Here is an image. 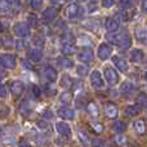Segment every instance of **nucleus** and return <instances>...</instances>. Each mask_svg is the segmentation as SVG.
Instances as JSON below:
<instances>
[{"label": "nucleus", "mask_w": 147, "mask_h": 147, "mask_svg": "<svg viewBox=\"0 0 147 147\" xmlns=\"http://www.w3.org/2000/svg\"><path fill=\"white\" fill-rule=\"evenodd\" d=\"M61 51H62V53H63V56H72L76 52V49L72 44H62Z\"/></svg>", "instance_id": "obj_26"}, {"label": "nucleus", "mask_w": 147, "mask_h": 147, "mask_svg": "<svg viewBox=\"0 0 147 147\" xmlns=\"http://www.w3.org/2000/svg\"><path fill=\"white\" fill-rule=\"evenodd\" d=\"M93 128L96 129V132H97V133L103 132V125H101V124H93Z\"/></svg>", "instance_id": "obj_47"}, {"label": "nucleus", "mask_w": 147, "mask_h": 147, "mask_svg": "<svg viewBox=\"0 0 147 147\" xmlns=\"http://www.w3.org/2000/svg\"><path fill=\"white\" fill-rule=\"evenodd\" d=\"M57 16H58V12H57L56 8L49 7V8H47L43 12V14H41V21H43L44 23H47V25H49V23H52L56 20Z\"/></svg>", "instance_id": "obj_3"}, {"label": "nucleus", "mask_w": 147, "mask_h": 147, "mask_svg": "<svg viewBox=\"0 0 147 147\" xmlns=\"http://www.w3.org/2000/svg\"><path fill=\"white\" fill-rule=\"evenodd\" d=\"M72 79L70 78L67 74H65V75H62V79H61V86L62 88H65V89H69V88H71V85H72Z\"/></svg>", "instance_id": "obj_29"}, {"label": "nucleus", "mask_w": 147, "mask_h": 147, "mask_svg": "<svg viewBox=\"0 0 147 147\" xmlns=\"http://www.w3.org/2000/svg\"><path fill=\"white\" fill-rule=\"evenodd\" d=\"M45 93L48 94V96H54V94L57 93V90L54 88H49V86H45Z\"/></svg>", "instance_id": "obj_45"}, {"label": "nucleus", "mask_w": 147, "mask_h": 147, "mask_svg": "<svg viewBox=\"0 0 147 147\" xmlns=\"http://www.w3.org/2000/svg\"><path fill=\"white\" fill-rule=\"evenodd\" d=\"M86 110H88V112H89V114H90L93 117H98L99 110H98V106H97L96 102H89V103L86 105Z\"/></svg>", "instance_id": "obj_22"}, {"label": "nucleus", "mask_w": 147, "mask_h": 147, "mask_svg": "<svg viewBox=\"0 0 147 147\" xmlns=\"http://www.w3.org/2000/svg\"><path fill=\"white\" fill-rule=\"evenodd\" d=\"M136 34V38H137V40L140 41L141 44H147V28L143 27V26H140V27L136 28L134 31Z\"/></svg>", "instance_id": "obj_15"}, {"label": "nucleus", "mask_w": 147, "mask_h": 147, "mask_svg": "<svg viewBox=\"0 0 147 147\" xmlns=\"http://www.w3.org/2000/svg\"><path fill=\"white\" fill-rule=\"evenodd\" d=\"M136 90V86L130 83H123L121 86H120V92L124 94H129V93H133Z\"/></svg>", "instance_id": "obj_27"}, {"label": "nucleus", "mask_w": 147, "mask_h": 147, "mask_svg": "<svg viewBox=\"0 0 147 147\" xmlns=\"http://www.w3.org/2000/svg\"><path fill=\"white\" fill-rule=\"evenodd\" d=\"M125 112H127L129 116H137V115L141 112V106H136V105L128 106L127 110H125Z\"/></svg>", "instance_id": "obj_32"}, {"label": "nucleus", "mask_w": 147, "mask_h": 147, "mask_svg": "<svg viewBox=\"0 0 147 147\" xmlns=\"http://www.w3.org/2000/svg\"><path fill=\"white\" fill-rule=\"evenodd\" d=\"M61 41H62V44H72L74 45V43H75V36H74V34L71 31H66L65 34H62Z\"/></svg>", "instance_id": "obj_20"}, {"label": "nucleus", "mask_w": 147, "mask_h": 147, "mask_svg": "<svg viewBox=\"0 0 147 147\" xmlns=\"http://www.w3.org/2000/svg\"><path fill=\"white\" fill-rule=\"evenodd\" d=\"M1 66L8 70L16 69V66H17V58H16L14 54H12V53L1 54Z\"/></svg>", "instance_id": "obj_1"}, {"label": "nucleus", "mask_w": 147, "mask_h": 147, "mask_svg": "<svg viewBox=\"0 0 147 147\" xmlns=\"http://www.w3.org/2000/svg\"><path fill=\"white\" fill-rule=\"evenodd\" d=\"M0 97H1L3 99L7 97V86H5V84H1V89H0Z\"/></svg>", "instance_id": "obj_43"}, {"label": "nucleus", "mask_w": 147, "mask_h": 147, "mask_svg": "<svg viewBox=\"0 0 147 147\" xmlns=\"http://www.w3.org/2000/svg\"><path fill=\"white\" fill-rule=\"evenodd\" d=\"M145 58V53H143L142 49H133L130 52V61L134 62V63H140L143 61Z\"/></svg>", "instance_id": "obj_17"}, {"label": "nucleus", "mask_w": 147, "mask_h": 147, "mask_svg": "<svg viewBox=\"0 0 147 147\" xmlns=\"http://www.w3.org/2000/svg\"><path fill=\"white\" fill-rule=\"evenodd\" d=\"M20 111H21V114H23V115H28L31 112V109L28 107V102L27 101H25V102H22V103H21Z\"/></svg>", "instance_id": "obj_35"}, {"label": "nucleus", "mask_w": 147, "mask_h": 147, "mask_svg": "<svg viewBox=\"0 0 147 147\" xmlns=\"http://www.w3.org/2000/svg\"><path fill=\"white\" fill-rule=\"evenodd\" d=\"M142 10L147 13V0H142Z\"/></svg>", "instance_id": "obj_51"}, {"label": "nucleus", "mask_w": 147, "mask_h": 147, "mask_svg": "<svg viewBox=\"0 0 147 147\" xmlns=\"http://www.w3.org/2000/svg\"><path fill=\"white\" fill-rule=\"evenodd\" d=\"M76 72H78V75L79 76H81V78H84V76H86L89 74V70H88V67L86 66H78L76 67Z\"/></svg>", "instance_id": "obj_36"}, {"label": "nucleus", "mask_w": 147, "mask_h": 147, "mask_svg": "<svg viewBox=\"0 0 147 147\" xmlns=\"http://www.w3.org/2000/svg\"><path fill=\"white\" fill-rule=\"evenodd\" d=\"M105 27H106V30L109 31V32H115V31L119 30V21L112 17L106 18V21H105Z\"/></svg>", "instance_id": "obj_14"}, {"label": "nucleus", "mask_w": 147, "mask_h": 147, "mask_svg": "<svg viewBox=\"0 0 147 147\" xmlns=\"http://www.w3.org/2000/svg\"><path fill=\"white\" fill-rule=\"evenodd\" d=\"M134 129L137 130L140 134H143V133H146V130H147V125L143 120H136L134 121Z\"/></svg>", "instance_id": "obj_24"}, {"label": "nucleus", "mask_w": 147, "mask_h": 147, "mask_svg": "<svg viewBox=\"0 0 147 147\" xmlns=\"http://www.w3.org/2000/svg\"><path fill=\"white\" fill-rule=\"evenodd\" d=\"M30 28L31 27L28 26V23L17 22L13 26V32H14V35H17L18 38H25V36L30 35Z\"/></svg>", "instance_id": "obj_2"}, {"label": "nucleus", "mask_w": 147, "mask_h": 147, "mask_svg": "<svg viewBox=\"0 0 147 147\" xmlns=\"http://www.w3.org/2000/svg\"><path fill=\"white\" fill-rule=\"evenodd\" d=\"M137 103L138 106H141V109H147V93L141 92L137 97Z\"/></svg>", "instance_id": "obj_25"}, {"label": "nucleus", "mask_w": 147, "mask_h": 147, "mask_svg": "<svg viewBox=\"0 0 147 147\" xmlns=\"http://www.w3.org/2000/svg\"><path fill=\"white\" fill-rule=\"evenodd\" d=\"M51 3H53L54 5H59L63 3V0H51Z\"/></svg>", "instance_id": "obj_52"}, {"label": "nucleus", "mask_w": 147, "mask_h": 147, "mask_svg": "<svg viewBox=\"0 0 147 147\" xmlns=\"http://www.w3.org/2000/svg\"><path fill=\"white\" fill-rule=\"evenodd\" d=\"M61 102L63 105H71L72 102V93L71 92H63V93L61 94Z\"/></svg>", "instance_id": "obj_33"}, {"label": "nucleus", "mask_w": 147, "mask_h": 147, "mask_svg": "<svg viewBox=\"0 0 147 147\" xmlns=\"http://www.w3.org/2000/svg\"><path fill=\"white\" fill-rule=\"evenodd\" d=\"M10 92H12V94L14 97H20L25 92V84L21 80H14L10 84Z\"/></svg>", "instance_id": "obj_10"}, {"label": "nucleus", "mask_w": 147, "mask_h": 147, "mask_svg": "<svg viewBox=\"0 0 147 147\" xmlns=\"http://www.w3.org/2000/svg\"><path fill=\"white\" fill-rule=\"evenodd\" d=\"M27 58L32 62H40L43 58V51L39 48H32L27 52Z\"/></svg>", "instance_id": "obj_13"}, {"label": "nucleus", "mask_w": 147, "mask_h": 147, "mask_svg": "<svg viewBox=\"0 0 147 147\" xmlns=\"http://www.w3.org/2000/svg\"><path fill=\"white\" fill-rule=\"evenodd\" d=\"M119 7H120V9L127 10V9H130V8L134 7V3H133V0H120Z\"/></svg>", "instance_id": "obj_34"}, {"label": "nucleus", "mask_w": 147, "mask_h": 147, "mask_svg": "<svg viewBox=\"0 0 147 147\" xmlns=\"http://www.w3.org/2000/svg\"><path fill=\"white\" fill-rule=\"evenodd\" d=\"M34 44L38 47H43L44 45V38L40 35H36L35 38H34Z\"/></svg>", "instance_id": "obj_40"}, {"label": "nucleus", "mask_w": 147, "mask_h": 147, "mask_svg": "<svg viewBox=\"0 0 147 147\" xmlns=\"http://www.w3.org/2000/svg\"><path fill=\"white\" fill-rule=\"evenodd\" d=\"M44 116L45 117H53V114H52V111H45L44 112Z\"/></svg>", "instance_id": "obj_53"}, {"label": "nucleus", "mask_w": 147, "mask_h": 147, "mask_svg": "<svg viewBox=\"0 0 147 147\" xmlns=\"http://www.w3.org/2000/svg\"><path fill=\"white\" fill-rule=\"evenodd\" d=\"M125 129H127V125H125L123 121H119V120H117V121H115L114 124H112V130H114L115 133H123Z\"/></svg>", "instance_id": "obj_31"}, {"label": "nucleus", "mask_w": 147, "mask_h": 147, "mask_svg": "<svg viewBox=\"0 0 147 147\" xmlns=\"http://www.w3.org/2000/svg\"><path fill=\"white\" fill-rule=\"evenodd\" d=\"M105 114L109 119H116L117 115H119V109L115 103L107 102V103H105Z\"/></svg>", "instance_id": "obj_8"}, {"label": "nucleus", "mask_w": 147, "mask_h": 147, "mask_svg": "<svg viewBox=\"0 0 147 147\" xmlns=\"http://www.w3.org/2000/svg\"><path fill=\"white\" fill-rule=\"evenodd\" d=\"M92 147H101V145H99V141H98V140L94 141L93 145H92Z\"/></svg>", "instance_id": "obj_54"}, {"label": "nucleus", "mask_w": 147, "mask_h": 147, "mask_svg": "<svg viewBox=\"0 0 147 147\" xmlns=\"http://www.w3.org/2000/svg\"><path fill=\"white\" fill-rule=\"evenodd\" d=\"M116 3V0H101V5L103 8H111Z\"/></svg>", "instance_id": "obj_41"}, {"label": "nucleus", "mask_w": 147, "mask_h": 147, "mask_svg": "<svg viewBox=\"0 0 147 147\" xmlns=\"http://www.w3.org/2000/svg\"><path fill=\"white\" fill-rule=\"evenodd\" d=\"M32 93H34V96H35V97H40V94H41L40 88H39V86H36V85H32Z\"/></svg>", "instance_id": "obj_44"}, {"label": "nucleus", "mask_w": 147, "mask_h": 147, "mask_svg": "<svg viewBox=\"0 0 147 147\" xmlns=\"http://www.w3.org/2000/svg\"><path fill=\"white\" fill-rule=\"evenodd\" d=\"M43 5V0H30V7L32 9H40Z\"/></svg>", "instance_id": "obj_39"}, {"label": "nucleus", "mask_w": 147, "mask_h": 147, "mask_svg": "<svg viewBox=\"0 0 147 147\" xmlns=\"http://www.w3.org/2000/svg\"><path fill=\"white\" fill-rule=\"evenodd\" d=\"M145 79L147 80V71H146V74H145Z\"/></svg>", "instance_id": "obj_56"}, {"label": "nucleus", "mask_w": 147, "mask_h": 147, "mask_svg": "<svg viewBox=\"0 0 147 147\" xmlns=\"http://www.w3.org/2000/svg\"><path fill=\"white\" fill-rule=\"evenodd\" d=\"M7 107H5V106H3V110H1V116L3 117H5V112H7Z\"/></svg>", "instance_id": "obj_55"}, {"label": "nucleus", "mask_w": 147, "mask_h": 147, "mask_svg": "<svg viewBox=\"0 0 147 147\" xmlns=\"http://www.w3.org/2000/svg\"><path fill=\"white\" fill-rule=\"evenodd\" d=\"M65 13H66V17L71 18V20L72 18H76L80 14V7H79L78 4H75V3H71V4H69L66 7Z\"/></svg>", "instance_id": "obj_11"}, {"label": "nucleus", "mask_w": 147, "mask_h": 147, "mask_svg": "<svg viewBox=\"0 0 147 147\" xmlns=\"http://www.w3.org/2000/svg\"><path fill=\"white\" fill-rule=\"evenodd\" d=\"M56 130L61 136H67V137L71 136V128H70V125L67 123H63V121L56 123Z\"/></svg>", "instance_id": "obj_12"}, {"label": "nucleus", "mask_w": 147, "mask_h": 147, "mask_svg": "<svg viewBox=\"0 0 147 147\" xmlns=\"http://www.w3.org/2000/svg\"><path fill=\"white\" fill-rule=\"evenodd\" d=\"M97 9V5H96V3H90V4H89L88 5V10H89V12H94V10H96Z\"/></svg>", "instance_id": "obj_49"}, {"label": "nucleus", "mask_w": 147, "mask_h": 147, "mask_svg": "<svg viewBox=\"0 0 147 147\" xmlns=\"http://www.w3.org/2000/svg\"><path fill=\"white\" fill-rule=\"evenodd\" d=\"M57 63L61 67H63V69H71L74 66L72 59H70V58H58L57 59Z\"/></svg>", "instance_id": "obj_30"}, {"label": "nucleus", "mask_w": 147, "mask_h": 147, "mask_svg": "<svg viewBox=\"0 0 147 147\" xmlns=\"http://www.w3.org/2000/svg\"><path fill=\"white\" fill-rule=\"evenodd\" d=\"M4 1H5V4H8V5H20L21 0H4Z\"/></svg>", "instance_id": "obj_46"}, {"label": "nucleus", "mask_w": 147, "mask_h": 147, "mask_svg": "<svg viewBox=\"0 0 147 147\" xmlns=\"http://www.w3.org/2000/svg\"><path fill=\"white\" fill-rule=\"evenodd\" d=\"M23 48H25V43H23L22 40H18L17 43H16V49L20 51V49H23Z\"/></svg>", "instance_id": "obj_48"}, {"label": "nucleus", "mask_w": 147, "mask_h": 147, "mask_svg": "<svg viewBox=\"0 0 147 147\" xmlns=\"http://www.w3.org/2000/svg\"><path fill=\"white\" fill-rule=\"evenodd\" d=\"M105 79L109 83V85H116L119 83V74L112 67H106L105 69Z\"/></svg>", "instance_id": "obj_4"}, {"label": "nucleus", "mask_w": 147, "mask_h": 147, "mask_svg": "<svg viewBox=\"0 0 147 147\" xmlns=\"http://www.w3.org/2000/svg\"><path fill=\"white\" fill-rule=\"evenodd\" d=\"M112 53V48L107 43H102L98 45V49H97V56L101 61H106L107 58H110Z\"/></svg>", "instance_id": "obj_5"}, {"label": "nucleus", "mask_w": 147, "mask_h": 147, "mask_svg": "<svg viewBox=\"0 0 147 147\" xmlns=\"http://www.w3.org/2000/svg\"><path fill=\"white\" fill-rule=\"evenodd\" d=\"M130 47H132V38H130V35L127 32V31H125L124 38H123L121 44H120V48L124 49V51H127V49H129Z\"/></svg>", "instance_id": "obj_21"}, {"label": "nucleus", "mask_w": 147, "mask_h": 147, "mask_svg": "<svg viewBox=\"0 0 147 147\" xmlns=\"http://www.w3.org/2000/svg\"><path fill=\"white\" fill-rule=\"evenodd\" d=\"M44 75H45V78L48 79L51 83H54V81H57V79H58V72H57V70L53 69V67H47V69L44 70Z\"/></svg>", "instance_id": "obj_19"}, {"label": "nucleus", "mask_w": 147, "mask_h": 147, "mask_svg": "<svg viewBox=\"0 0 147 147\" xmlns=\"http://www.w3.org/2000/svg\"><path fill=\"white\" fill-rule=\"evenodd\" d=\"M89 79H90V84L93 88L96 89H102L105 85L103 83V79H102V75L99 71H97V70H93L92 74L89 75Z\"/></svg>", "instance_id": "obj_6"}, {"label": "nucleus", "mask_w": 147, "mask_h": 147, "mask_svg": "<svg viewBox=\"0 0 147 147\" xmlns=\"http://www.w3.org/2000/svg\"><path fill=\"white\" fill-rule=\"evenodd\" d=\"M13 44V40L10 36H3L1 38V45L3 48H8L9 45H12Z\"/></svg>", "instance_id": "obj_38"}, {"label": "nucleus", "mask_w": 147, "mask_h": 147, "mask_svg": "<svg viewBox=\"0 0 147 147\" xmlns=\"http://www.w3.org/2000/svg\"><path fill=\"white\" fill-rule=\"evenodd\" d=\"M18 147H32L28 142H26V141H21L20 143H18Z\"/></svg>", "instance_id": "obj_50"}, {"label": "nucleus", "mask_w": 147, "mask_h": 147, "mask_svg": "<svg viewBox=\"0 0 147 147\" xmlns=\"http://www.w3.org/2000/svg\"><path fill=\"white\" fill-rule=\"evenodd\" d=\"M79 1H86V0H79Z\"/></svg>", "instance_id": "obj_57"}, {"label": "nucleus", "mask_w": 147, "mask_h": 147, "mask_svg": "<svg viewBox=\"0 0 147 147\" xmlns=\"http://www.w3.org/2000/svg\"><path fill=\"white\" fill-rule=\"evenodd\" d=\"M57 114H58V116H61L62 119H65V120H72L74 117H75V111L66 106L59 107V109L57 110Z\"/></svg>", "instance_id": "obj_9"}, {"label": "nucleus", "mask_w": 147, "mask_h": 147, "mask_svg": "<svg viewBox=\"0 0 147 147\" xmlns=\"http://www.w3.org/2000/svg\"><path fill=\"white\" fill-rule=\"evenodd\" d=\"M36 125H38V128H40V130L48 128V123H47L45 120H39V121L36 123Z\"/></svg>", "instance_id": "obj_42"}, {"label": "nucleus", "mask_w": 147, "mask_h": 147, "mask_svg": "<svg viewBox=\"0 0 147 147\" xmlns=\"http://www.w3.org/2000/svg\"><path fill=\"white\" fill-rule=\"evenodd\" d=\"M78 136H79V138H80V141H81V143H83L85 147H88L89 145H90V137L88 136V133L85 132V130H83V129H80L78 132Z\"/></svg>", "instance_id": "obj_23"}, {"label": "nucleus", "mask_w": 147, "mask_h": 147, "mask_svg": "<svg viewBox=\"0 0 147 147\" xmlns=\"http://www.w3.org/2000/svg\"><path fill=\"white\" fill-rule=\"evenodd\" d=\"M94 58V53L93 51H92L90 48H84L81 49L80 52H79L78 54V59L80 62H84V63H89V62H92Z\"/></svg>", "instance_id": "obj_7"}, {"label": "nucleus", "mask_w": 147, "mask_h": 147, "mask_svg": "<svg viewBox=\"0 0 147 147\" xmlns=\"http://www.w3.org/2000/svg\"><path fill=\"white\" fill-rule=\"evenodd\" d=\"M112 61H114L116 69H119L120 71H123V72L128 71V63H127V61H125L124 58H121L120 56H114L112 57Z\"/></svg>", "instance_id": "obj_16"}, {"label": "nucleus", "mask_w": 147, "mask_h": 147, "mask_svg": "<svg viewBox=\"0 0 147 147\" xmlns=\"http://www.w3.org/2000/svg\"><path fill=\"white\" fill-rule=\"evenodd\" d=\"M115 142L117 143L119 146H127V138L124 137L123 134H117V136H115Z\"/></svg>", "instance_id": "obj_37"}, {"label": "nucleus", "mask_w": 147, "mask_h": 147, "mask_svg": "<svg viewBox=\"0 0 147 147\" xmlns=\"http://www.w3.org/2000/svg\"><path fill=\"white\" fill-rule=\"evenodd\" d=\"M27 23H28V26H30L31 28H36L38 27V23H39L38 16L34 14V13H30V14L27 16Z\"/></svg>", "instance_id": "obj_28"}, {"label": "nucleus", "mask_w": 147, "mask_h": 147, "mask_svg": "<svg viewBox=\"0 0 147 147\" xmlns=\"http://www.w3.org/2000/svg\"><path fill=\"white\" fill-rule=\"evenodd\" d=\"M124 34H125V31H124V32H116V31H115V32H112L111 35L107 36V39H109V41H111L114 45L120 47L123 38H124Z\"/></svg>", "instance_id": "obj_18"}]
</instances>
